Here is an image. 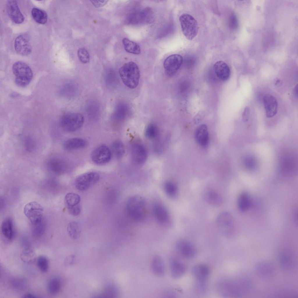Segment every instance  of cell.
Listing matches in <instances>:
<instances>
[{
    "mask_svg": "<svg viewBox=\"0 0 298 298\" xmlns=\"http://www.w3.org/2000/svg\"><path fill=\"white\" fill-rule=\"evenodd\" d=\"M120 77L124 84L131 89L138 86L140 77V72L137 65L130 61L125 63L119 69Z\"/></svg>",
    "mask_w": 298,
    "mask_h": 298,
    "instance_id": "1",
    "label": "cell"
},
{
    "mask_svg": "<svg viewBox=\"0 0 298 298\" xmlns=\"http://www.w3.org/2000/svg\"><path fill=\"white\" fill-rule=\"evenodd\" d=\"M146 203L141 196L134 195L128 200L126 206L128 215L133 220L141 221L143 220L146 214Z\"/></svg>",
    "mask_w": 298,
    "mask_h": 298,
    "instance_id": "2",
    "label": "cell"
},
{
    "mask_svg": "<svg viewBox=\"0 0 298 298\" xmlns=\"http://www.w3.org/2000/svg\"><path fill=\"white\" fill-rule=\"evenodd\" d=\"M218 291L225 297H237L244 294L241 279H223L217 284Z\"/></svg>",
    "mask_w": 298,
    "mask_h": 298,
    "instance_id": "3",
    "label": "cell"
},
{
    "mask_svg": "<svg viewBox=\"0 0 298 298\" xmlns=\"http://www.w3.org/2000/svg\"><path fill=\"white\" fill-rule=\"evenodd\" d=\"M12 69L15 77V83L18 86L25 87L31 81L33 76L32 70L25 63L21 61H17L13 64Z\"/></svg>",
    "mask_w": 298,
    "mask_h": 298,
    "instance_id": "4",
    "label": "cell"
},
{
    "mask_svg": "<svg viewBox=\"0 0 298 298\" xmlns=\"http://www.w3.org/2000/svg\"><path fill=\"white\" fill-rule=\"evenodd\" d=\"M84 117L78 113H68L63 114L61 117L60 123L65 131L73 132L79 129L83 125Z\"/></svg>",
    "mask_w": 298,
    "mask_h": 298,
    "instance_id": "5",
    "label": "cell"
},
{
    "mask_svg": "<svg viewBox=\"0 0 298 298\" xmlns=\"http://www.w3.org/2000/svg\"><path fill=\"white\" fill-rule=\"evenodd\" d=\"M179 21L184 36L188 40H193L198 31L199 26L197 20L191 15L183 13L180 16Z\"/></svg>",
    "mask_w": 298,
    "mask_h": 298,
    "instance_id": "6",
    "label": "cell"
},
{
    "mask_svg": "<svg viewBox=\"0 0 298 298\" xmlns=\"http://www.w3.org/2000/svg\"><path fill=\"white\" fill-rule=\"evenodd\" d=\"M43 212L42 206L36 201L29 203L24 208V214L33 226L41 223Z\"/></svg>",
    "mask_w": 298,
    "mask_h": 298,
    "instance_id": "7",
    "label": "cell"
},
{
    "mask_svg": "<svg viewBox=\"0 0 298 298\" xmlns=\"http://www.w3.org/2000/svg\"><path fill=\"white\" fill-rule=\"evenodd\" d=\"M100 179V176L97 173L94 171L87 172L79 175L76 179L75 186L79 190H85L97 182Z\"/></svg>",
    "mask_w": 298,
    "mask_h": 298,
    "instance_id": "8",
    "label": "cell"
},
{
    "mask_svg": "<svg viewBox=\"0 0 298 298\" xmlns=\"http://www.w3.org/2000/svg\"><path fill=\"white\" fill-rule=\"evenodd\" d=\"M216 223L218 228L223 234L229 236L232 233L233 221L231 214L227 212H223L218 216Z\"/></svg>",
    "mask_w": 298,
    "mask_h": 298,
    "instance_id": "9",
    "label": "cell"
},
{
    "mask_svg": "<svg viewBox=\"0 0 298 298\" xmlns=\"http://www.w3.org/2000/svg\"><path fill=\"white\" fill-rule=\"evenodd\" d=\"M112 152L107 146L100 145L96 147L92 152L91 158L95 164L101 165L108 162L110 160Z\"/></svg>",
    "mask_w": 298,
    "mask_h": 298,
    "instance_id": "10",
    "label": "cell"
},
{
    "mask_svg": "<svg viewBox=\"0 0 298 298\" xmlns=\"http://www.w3.org/2000/svg\"><path fill=\"white\" fill-rule=\"evenodd\" d=\"M175 248L178 253L181 256L191 259L196 256V251L194 245L188 241L181 240L176 243Z\"/></svg>",
    "mask_w": 298,
    "mask_h": 298,
    "instance_id": "11",
    "label": "cell"
},
{
    "mask_svg": "<svg viewBox=\"0 0 298 298\" xmlns=\"http://www.w3.org/2000/svg\"><path fill=\"white\" fill-rule=\"evenodd\" d=\"M183 61L182 56L179 54H174L167 57L163 64L166 73L169 75L174 74L180 68Z\"/></svg>",
    "mask_w": 298,
    "mask_h": 298,
    "instance_id": "12",
    "label": "cell"
},
{
    "mask_svg": "<svg viewBox=\"0 0 298 298\" xmlns=\"http://www.w3.org/2000/svg\"><path fill=\"white\" fill-rule=\"evenodd\" d=\"M14 48L16 52L23 56L30 54L32 52V47L28 36L26 35H21L15 38Z\"/></svg>",
    "mask_w": 298,
    "mask_h": 298,
    "instance_id": "13",
    "label": "cell"
},
{
    "mask_svg": "<svg viewBox=\"0 0 298 298\" xmlns=\"http://www.w3.org/2000/svg\"><path fill=\"white\" fill-rule=\"evenodd\" d=\"M6 10L9 17L15 23L20 24L24 21V17L20 11L16 1H8L6 4Z\"/></svg>",
    "mask_w": 298,
    "mask_h": 298,
    "instance_id": "14",
    "label": "cell"
},
{
    "mask_svg": "<svg viewBox=\"0 0 298 298\" xmlns=\"http://www.w3.org/2000/svg\"><path fill=\"white\" fill-rule=\"evenodd\" d=\"M131 152L132 160L136 164H142L147 159V151L141 144L139 143L133 144L131 147Z\"/></svg>",
    "mask_w": 298,
    "mask_h": 298,
    "instance_id": "15",
    "label": "cell"
},
{
    "mask_svg": "<svg viewBox=\"0 0 298 298\" xmlns=\"http://www.w3.org/2000/svg\"><path fill=\"white\" fill-rule=\"evenodd\" d=\"M154 215L157 221L162 225H167L170 222L169 213L162 204L159 203H154L153 206Z\"/></svg>",
    "mask_w": 298,
    "mask_h": 298,
    "instance_id": "16",
    "label": "cell"
},
{
    "mask_svg": "<svg viewBox=\"0 0 298 298\" xmlns=\"http://www.w3.org/2000/svg\"><path fill=\"white\" fill-rule=\"evenodd\" d=\"M257 275L261 279L268 280L271 278L274 275V269L271 263L268 262H261L258 263L256 267Z\"/></svg>",
    "mask_w": 298,
    "mask_h": 298,
    "instance_id": "17",
    "label": "cell"
},
{
    "mask_svg": "<svg viewBox=\"0 0 298 298\" xmlns=\"http://www.w3.org/2000/svg\"><path fill=\"white\" fill-rule=\"evenodd\" d=\"M263 103L267 118L273 117L277 113L278 103L276 98L270 94L265 95L263 98Z\"/></svg>",
    "mask_w": 298,
    "mask_h": 298,
    "instance_id": "18",
    "label": "cell"
},
{
    "mask_svg": "<svg viewBox=\"0 0 298 298\" xmlns=\"http://www.w3.org/2000/svg\"><path fill=\"white\" fill-rule=\"evenodd\" d=\"M47 166L49 170L57 173L64 172L67 168L65 162L62 159L56 157L49 159L47 161Z\"/></svg>",
    "mask_w": 298,
    "mask_h": 298,
    "instance_id": "19",
    "label": "cell"
},
{
    "mask_svg": "<svg viewBox=\"0 0 298 298\" xmlns=\"http://www.w3.org/2000/svg\"><path fill=\"white\" fill-rule=\"evenodd\" d=\"M214 69L217 77L223 81L229 79L230 74V68L228 65L222 61H218L214 65Z\"/></svg>",
    "mask_w": 298,
    "mask_h": 298,
    "instance_id": "20",
    "label": "cell"
},
{
    "mask_svg": "<svg viewBox=\"0 0 298 298\" xmlns=\"http://www.w3.org/2000/svg\"><path fill=\"white\" fill-rule=\"evenodd\" d=\"M170 270L171 276L175 279L182 276L186 271V267L182 263L175 259L170 260Z\"/></svg>",
    "mask_w": 298,
    "mask_h": 298,
    "instance_id": "21",
    "label": "cell"
},
{
    "mask_svg": "<svg viewBox=\"0 0 298 298\" xmlns=\"http://www.w3.org/2000/svg\"><path fill=\"white\" fill-rule=\"evenodd\" d=\"M195 137L196 141L200 145L204 147L207 145L209 136L207 126L203 124L198 126L196 131Z\"/></svg>",
    "mask_w": 298,
    "mask_h": 298,
    "instance_id": "22",
    "label": "cell"
},
{
    "mask_svg": "<svg viewBox=\"0 0 298 298\" xmlns=\"http://www.w3.org/2000/svg\"><path fill=\"white\" fill-rule=\"evenodd\" d=\"M151 268L153 274L157 276H162L165 274L164 262L160 256H156L153 258L151 261Z\"/></svg>",
    "mask_w": 298,
    "mask_h": 298,
    "instance_id": "23",
    "label": "cell"
},
{
    "mask_svg": "<svg viewBox=\"0 0 298 298\" xmlns=\"http://www.w3.org/2000/svg\"><path fill=\"white\" fill-rule=\"evenodd\" d=\"M87 141L83 139L73 138L68 139L64 143V148L68 150H72L81 149L87 145Z\"/></svg>",
    "mask_w": 298,
    "mask_h": 298,
    "instance_id": "24",
    "label": "cell"
},
{
    "mask_svg": "<svg viewBox=\"0 0 298 298\" xmlns=\"http://www.w3.org/2000/svg\"><path fill=\"white\" fill-rule=\"evenodd\" d=\"M194 275L197 281H205L208 277L210 270L205 265L198 264L194 266L193 269Z\"/></svg>",
    "mask_w": 298,
    "mask_h": 298,
    "instance_id": "25",
    "label": "cell"
},
{
    "mask_svg": "<svg viewBox=\"0 0 298 298\" xmlns=\"http://www.w3.org/2000/svg\"><path fill=\"white\" fill-rule=\"evenodd\" d=\"M204 198L208 203L213 206H219L222 203L221 197L214 190H208L205 191L204 193Z\"/></svg>",
    "mask_w": 298,
    "mask_h": 298,
    "instance_id": "26",
    "label": "cell"
},
{
    "mask_svg": "<svg viewBox=\"0 0 298 298\" xmlns=\"http://www.w3.org/2000/svg\"><path fill=\"white\" fill-rule=\"evenodd\" d=\"M278 260L280 266L284 269L289 270L293 266V258L288 252L282 251L280 253L278 256Z\"/></svg>",
    "mask_w": 298,
    "mask_h": 298,
    "instance_id": "27",
    "label": "cell"
},
{
    "mask_svg": "<svg viewBox=\"0 0 298 298\" xmlns=\"http://www.w3.org/2000/svg\"><path fill=\"white\" fill-rule=\"evenodd\" d=\"M237 205L239 209L242 212H245L249 209L251 205V200L248 193L244 192L240 194L238 198Z\"/></svg>",
    "mask_w": 298,
    "mask_h": 298,
    "instance_id": "28",
    "label": "cell"
},
{
    "mask_svg": "<svg viewBox=\"0 0 298 298\" xmlns=\"http://www.w3.org/2000/svg\"><path fill=\"white\" fill-rule=\"evenodd\" d=\"M1 230L3 235L8 240H11L13 235V222L10 217L5 219L2 221Z\"/></svg>",
    "mask_w": 298,
    "mask_h": 298,
    "instance_id": "29",
    "label": "cell"
},
{
    "mask_svg": "<svg viewBox=\"0 0 298 298\" xmlns=\"http://www.w3.org/2000/svg\"><path fill=\"white\" fill-rule=\"evenodd\" d=\"M122 42L125 49L127 52L135 54L140 53V46L136 42L126 38L123 39Z\"/></svg>",
    "mask_w": 298,
    "mask_h": 298,
    "instance_id": "30",
    "label": "cell"
},
{
    "mask_svg": "<svg viewBox=\"0 0 298 298\" xmlns=\"http://www.w3.org/2000/svg\"><path fill=\"white\" fill-rule=\"evenodd\" d=\"M32 17L37 23L41 24H45L47 22L48 16L46 13L41 9L34 8L31 11Z\"/></svg>",
    "mask_w": 298,
    "mask_h": 298,
    "instance_id": "31",
    "label": "cell"
},
{
    "mask_svg": "<svg viewBox=\"0 0 298 298\" xmlns=\"http://www.w3.org/2000/svg\"><path fill=\"white\" fill-rule=\"evenodd\" d=\"M68 233L71 238L76 239L79 236L81 227L80 224L75 221H72L69 223L67 228Z\"/></svg>",
    "mask_w": 298,
    "mask_h": 298,
    "instance_id": "32",
    "label": "cell"
},
{
    "mask_svg": "<svg viewBox=\"0 0 298 298\" xmlns=\"http://www.w3.org/2000/svg\"><path fill=\"white\" fill-rule=\"evenodd\" d=\"M111 152L118 158H120L124 155L125 147L120 141L117 140L114 141L111 145Z\"/></svg>",
    "mask_w": 298,
    "mask_h": 298,
    "instance_id": "33",
    "label": "cell"
},
{
    "mask_svg": "<svg viewBox=\"0 0 298 298\" xmlns=\"http://www.w3.org/2000/svg\"><path fill=\"white\" fill-rule=\"evenodd\" d=\"M20 258L22 261L26 263H31L35 260L36 254L34 251L30 248H26L22 252Z\"/></svg>",
    "mask_w": 298,
    "mask_h": 298,
    "instance_id": "34",
    "label": "cell"
},
{
    "mask_svg": "<svg viewBox=\"0 0 298 298\" xmlns=\"http://www.w3.org/2000/svg\"><path fill=\"white\" fill-rule=\"evenodd\" d=\"M61 288V283L60 280L57 278L52 279L49 282L47 289L49 293L54 295L58 294Z\"/></svg>",
    "mask_w": 298,
    "mask_h": 298,
    "instance_id": "35",
    "label": "cell"
},
{
    "mask_svg": "<svg viewBox=\"0 0 298 298\" xmlns=\"http://www.w3.org/2000/svg\"><path fill=\"white\" fill-rule=\"evenodd\" d=\"M65 204L67 208L79 205L80 198L77 194L73 193H68L65 197Z\"/></svg>",
    "mask_w": 298,
    "mask_h": 298,
    "instance_id": "36",
    "label": "cell"
},
{
    "mask_svg": "<svg viewBox=\"0 0 298 298\" xmlns=\"http://www.w3.org/2000/svg\"><path fill=\"white\" fill-rule=\"evenodd\" d=\"M163 188L166 193L169 197L173 198L177 195L178 188L173 182L170 181L166 182L164 184Z\"/></svg>",
    "mask_w": 298,
    "mask_h": 298,
    "instance_id": "37",
    "label": "cell"
},
{
    "mask_svg": "<svg viewBox=\"0 0 298 298\" xmlns=\"http://www.w3.org/2000/svg\"><path fill=\"white\" fill-rule=\"evenodd\" d=\"M158 133L157 126L153 123L149 124L146 127L145 132L146 136L149 139H153L156 138Z\"/></svg>",
    "mask_w": 298,
    "mask_h": 298,
    "instance_id": "38",
    "label": "cell"
},
{
    "mask_svg": "<svg viewBox=\"0 0 298 298\" xmlns=\"http://www.w3.org/2000/svg\"><path fill=\"white\" fill-rule=\"evenodd\" d=\"M37 265L39 269L42 272H45L47 271L48 267V261L45 256H39L37 258Z\"/></svg>",
    "mask_w": 298,
    "mask_h": 298,
    "instance_id": "39",
    "label": "cell"
},
{
    "mask_svg": "<svg viewBox=\"0 0 298 298\" xmlns=\"http://www.w3.org/2000/svg\"><path fill=\"white\" fill-rule=\"evenodd\" d=\"M77 55L80 61L83 63H88L90 59V56L87 50L84 48L79 49L77 51Z\"/></svg>",
    "mask_w": 298,
    "mask_h": 298,
    "instance_id": "40",
    "label": "cell"
},
{
    "mask_svg": "<svg viewBox=\"0 0 298 298\" xmlns=\"http://www.w3.org/2000/svg\"><path fill=\"white\" fill-rule=\"evenodd\" d=\"M24 145L26 149L29 152L32 151L35 148V142L31 137H28L25 139Z\"/></svg>",
    "mask_w": 298,
    "mask_h": 298,
    "instance_id": "41",
    "label": "cell"
},
{
    "mask_svg": "<svg viewBox=\"0 0 298 298\" xmlns=\"http://www.w3.org/2000/svg\"><path fill=\"white\" fill-rule=\"evenodd\" d=\"M238 26V21L237 17L234 14L232 15L229 21V28L232 30H235L237 28Z\"/></svg>",
    "mask_w": 298,
    "mask_h": 298,
    "instance_id": "42",
    "label": "cell"
},
{
    "mask_svg": "<svg viewBox=\"0 0 298 298\" xmlns=\"http://www.w3.org/2000/svg\"><path fill=\"white\" fill-rule=\"evenodd\" d=\"M34 227L33 233L34 236L36 237H39L42 235L44 229L43 226H42L41 223L37 225H34Z\"/></svg>",
    "mask_w": 298,
    "mask_h": 298,
    "instance_id": "43",
    "label": "cell"
},
{
    "mask_svg": "<svg viewBox=\"0 0 298 298\" xmlns=\"http://www.w3.org/2000/svg\"><path fill=\"white\" fill-rule=\"evenodd\" d=\"M68 209L70 213L74 216L79 215L81 211V208L79 204L68 207Z\"/></svg>",
    "mask_w": 298,
    "mask_h": 298,
    "instance_id": "44",
    "label": "cell"
},
{
    "mask_svg": "<svg viewBox=\"0 0 298 298\" xmlns=\"http://www.w3.org/2000/svg\"><path fill=\"white\" fill-rule=\"evenodd\" d=\"M250 113L249 109L248 107H246L244 109L242 114V120L244 122L248 121L249 118Z\"/></svg>",
    "mask_w": 298,
    "mask_h": 298,
    "instance_id": "45",
    "label": "cell"
},
{
    "mask_svg": "<svg viewBox=\"0 0 298 298\" xmlns=\"http://www.w3.org/2000/svg\"><path fill=\"white\" fill-rule=\"evenodd\" d=\"M205 114L203 111H199L194 117V122L196 123H198L203 118Z\"/></svg>",
    "mask_w": 298,
    "mask_h": 298,
    "instance_id": "46",
    "label": "cell"
},
{
    "mask_svg": "<svg viewBox=\"0 0 298 298\" xmlns=\"http://www.w3.org/2000/svg\"><path fill=\"white\" fill-rule=\"evenodd\" d=\"M92 3L96 7H99L103 6L107 3L108 1L107 0L103 1H91Z\"/></svg>",
    "mask_w": 298,
    "mask_h": 298,
    "instance_id": "47",
    "label": "cell"
},
{
    "mask_svg": "<svg viewBox=\"0 0 298 298\" xmlns=\"http://www.w3.org/2000/svg\"><path fill=\"white\" fill-rule=\"evenodd\" d=\"M25 298H36L37 297L34 295L30 293H27L24 296Z\"/></svg>",
    "mask_w": 298,
    "mask_h": 298,
    "instance_id": "48",
    "label": "cell"
},
{
    "mask_svg": "<svg viewBox=\"0 0 298 298\" xmlns=\"http://www.w3.org/2000/svg\"><path fill=\"white\" fill-rule=\"evenodd\" d=\"M294 93L296 96L297 97L298 96V85H297L295 87L294 89Z\"/></svg>",
    "mask_w": 298,
    "mask_h": 298,
    "instance_id": "49",
    "label": "cell"
}]
</instances>
